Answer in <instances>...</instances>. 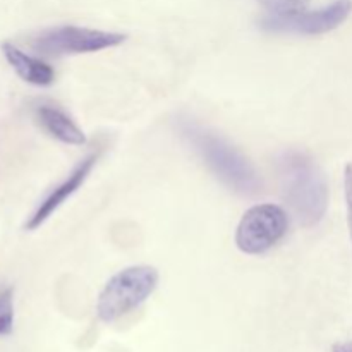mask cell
Returning <instances> with one entry per match:
<instances>
[{"mask_svg":"<svg viewBox=\"0 0 352 352\" xmlns=\"http://www.w3.org/2000/svg\"><path fill=\"white\" fill-rule=\"evenodd\" d=\"M177 129L182 140L199 155L203 164L227 189L241 196L260 192L261 179L254 165L226 138L191 117H179Z\"/></svg>","mask_w":352,"mask_h":352,"instance_id":"6da1fadb","label":"cell"},{"mask_svg":"<svg viewBox=\"0 0 352 352\" xmlns=\"http://www.w3.org/2000/svg\"><path fill=\"white\" fill-rule=\"evenodd\" d=\"M282 196L298 222L316 227L329 208V182L315 158L302 150H285L277 158Z\"/></svg>","mask_w":352,"mask_h":352,"instance_id":"7a4b0ae2","label":"cell"},{"mask_svg":"<svg viewBox=\"0 0 352 352\" xmlns=\"http://www.w3.org/2000/svg\"><path fill=\"white\" fill-rule=\"evenodd\" d=\"M158 280V270L148 265H136L117 272L100 292L96 316L103 323L117 322L140 308L153 294Z\"/></svg>","mask_w":352,"mask_h":352,"instance_id":"3957f363","label":"cell"},{"mask_svg":"<svg viewBox=\"0 0 352 352\" xmlns=\"http://www.w3.org/2000/svg\"><path fill=\"white\" fill-rule=\"evenodd\" d=\"M127 34L116 31L91 30V28L62 24L40 31L31 38V47L41 55H79L95 54L107 48L119 47L126 41Z\"/></svg>","mask_w":352,"mask_h":352,"instance_id":"277c9868","label":"cell"},{"mask_svg":"<svg viewBox=\"0 0 352 352\" xmlns=\"http://www.w3.org/2000/svg\"><path fill=\"white\" fill-rule=\"evenodd\" d=\"M289 217L284 208L272 203L254 205L243 215L236 230V246L244 254L260 256L268 253L285 237Z\"/></svg>","mask_w":352,"mask_h":352,"instance_id":"5b68a950","label":"cell"},{"mask_svg":"<svg viewBox=\"0 0 352 352\" xmlns=\"http://www.w3.org/2000/svg\"><path fill=\"white\" fill-rule=\"evenodd\" d=\"M352 12V0H333L316 10H299L285 16L267 14L260 19V28L267 33L302 34L315 36L337 30Z\"/></svg>","mask_w":352,"mask_h":352,"instance_id":"8992f818","label":"cell"},{"mask_svg":"<svg viewBox=\"0 0 352 352\" xmlns=\"http://www.w3.org/2000/svg\"><path fill=\"white\" fill-rule=\"evenodd\" d=\"M102 155V151L95 150L91 153L86 155L82 160H79L78 164L74 165L71 172L62 179L58 184H55L47 195L43 196L40 203L36 205V208L31 212V215L28 217V220L24 222V229L28 232H33V230L40 229L62 205H64L67 199H71L79 189L82 188L86 181H88L89 174L93 172L95 165L98 164V158Z\"/></svg>","mask_w":352,"mask_h":352,"instance_id":"52a82bcc","label":"cell"},{"mask_svg":"<svg viewBox=\"0 0 352 352\" xmlns=\"http://www.w3.org/2000/svg\"><path fill=\"white\" fill-rule=\"evenodd\" d=\"M33 117L40 129L58 143L85 146L88 141L85 131L78 126V122L62 107L55 105V103L41 102L34 105Z\"/></svg>","mask_w":352,"mask_h":352,"instance_id":"ba28073f","label":"cell"},{"mask_svg":"<svg viewBox=\"0 0 352 352\" xmlns=\"http://www.w3.org/2000/svg\"><path fill=\"white\" fill-rule=\"evenodd\" d=\"M2 54L6 57L7 64L12 67V71L23 79L24 82L33 86H40V88H47V86L54 85L55 81V71L50 64L41 60L40 57L28 54V52L21 50L17 45L6 41L2 43Z\"/></svg>","mask_w":352,"mask_h":352,"instance_id":"9c48e42d","label":"cell"},{"mask_svg":"<svg viewBox=\"0 0 352 352\" xmlns=\"http://www.w3.org/2000/svg\"><path fill=\"white\" fill-rule=\"evenodd\" d=\"M16 322V306H14V289L0 287V337L12 333Z\"/></svg>","mask_w":352,"mask_h":352,"instance_id":"30bf717a","label":"cell"},{"mask_svg":"<svg viewBox=\"0 0 352 352\" xmlns=\"http://www.w3.org/2000/svg\"><path fill=\"white\" fill-rule=\"evenodd\" d=\"M268 14L275 16H285V14H294L299 10H305L308 7L309 0H258Z\"/></svg>","mask_w":352,"mask_h":352,"instance_id":"8fae6325","label":"cell"},{"mask_svg":"<svg viewBox=\"0 0 352 352\" xmlns=\"http://www.w3.org/2000/svg\"><path fill=\"white\" fill-rule=\"evenodd\" d=\"M344 192H346L347 223H349L351 243H352V162H349V164L346 165V170H344Z\"/></svg>","mask_w":352,"mask_h":352,"instance_id":"7c38bea8","label":"cell"},{"mask_svg":"<svg viewBox=\"0 0 352 352\" xmlns=\"http://www.w3.org/2000/svg\"><path fill=\"white\" fill-rule=\"evenodd\" d=\"M332 352H352V340L336 344V346L332 347Z\"/></svg>","mask_w":352,"mask_h":352,"instance_id":"4fadbf2b","label":"cell"}]
</instances>
